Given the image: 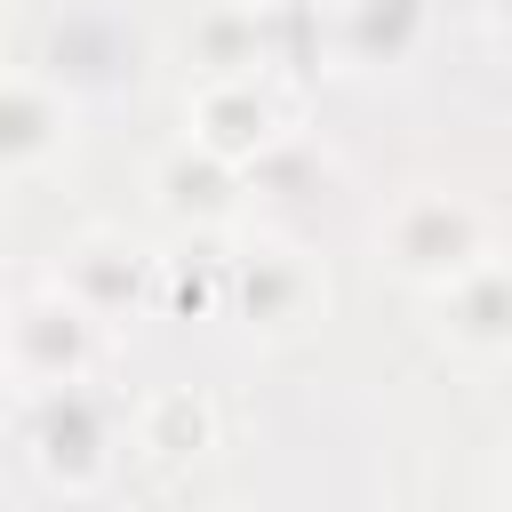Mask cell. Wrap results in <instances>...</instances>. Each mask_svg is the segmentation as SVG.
Here are the masks:
<instances>
[{"label":"cell","instance_id":"cell-1","mask_svg":"<svg viewBox=\"0 0 512 512\" xmlns=\"http://www.w3.org/2000/svg\"><path fill=\"white\" fill-rule=\"evenodd\" d=\"M480 256H496V232H488V208L464 200V192L416 184V192H400V200L376 216V264H384L400 288H416V296L448 288V280L472 272Z\"/></svg>","mask_w":512,"mask_h":512},{"label":"cell","instance_id":"cell-2","mask_svg":"<svg viewBox=\"0 0 512 512\" xmlns=\"http://www.w3.org/2000/svg\"><path fill=\"white\" fill-rule=\"evenodd\" d=\"M104 368V328L48 280L32 296H16L0 312V376L8 392H64V384H88Z\"/></svg>","mask_w":512,"mask_h":512},{"label":"cell","instance_id":"cell-3","mask_svg":"<svg viewBox=\"0 0 512 512\" xmlns=\"http://www.w3.org/2000/svg\"><path fill=\"white\" fill-rule=\"evenodd\" d=\"M24 456L40 472V488L56 496H96L120 464V408L96 384H64V392H32L24 416Z\"/></svg>","mask_w":512,"mask_h":512},{"label":"cell","instance_id":"cell-4","mask_svg":"<svg viewBox=\"0 0 512 512\" xmlns=\"http://www.w3.org/2000/svg\"><path fill=\"white\" fill-rule=\"evenodd\" d=\"M296 128V96L272 88L264 72H208L192 96H184V144L224 160L232 176L264 168Z\"/></svg>","mask_w":512,"mask_h":512},{"label":"cell","instance_id":"cell-5","mask_svg":"<svg viewBox=\"0 0 512 512\" xmlns=\"http://www.w3.org/2000/svg\"><path fill=\"white\" fill-rule=\"evenodd\" d=\"M224 312L256 336H304L328 312V280H320L312 248L256 232L248 248H224Z\"/></svg>","mask_w":512,"mask_h":512},{"label":"cell","instance_id":"cell-6","mask_svg":"<svg viewBox=\"0 0 512 512\" xmlns=\"http://www.w3.org/2000/svg\"><path fill=\"white\" fill-rule=\"evenodd\" d=\"M72 128H80V96L56 72H0V184L56 168L72 152Z\"/></svg>","mask_w":512,"mask_h":512},{"label":"cell","instance_id":"cell-7","mask_svg":"<svg viewBox=\"0 0 512 512\" xmlns=\"http://www.w3.org/2000/svg\"><path fill=\"white\" fill-rule=\"evenodd\" d=\"M248 176H232L224 160H208V152H192V144H168L160 160H152V176H144V192H152V208L176 224V240H224L232 224H240V192Z\"/></svg>","mask_w":512,"mask_h":512},{"label":"cell","instance_id":"cell-8","mask_svg":"<svg viewBox=\"0 0 512 512\" xmlns=\"http://www.w3.org/2000/svg\"><path fill=\"white\" fill-rule=\"evenodd\" d=\"M56 288H64L96 328H112V320H128L136 304H152V248L128 240V232H80V240L64 248V264H56Z\"/></svg>","mask_w":512,"mask_h":512},{"label":"cell","instance_id":"cell-9","mask_svg":"<svg viewBox=\"0 0 512 512\" xmlns=\"http://www.w3.org/2000/svg\"><path fill=\"white\" fill-rule=\"evenodd\" d=\"M432 40V0H336L328 56L352 72H400Z\"/></svg>","mask_w":512,"mask_h":512},{"label":"cell","instance_id":"cell-10","mask_svg":"<svg viewBox=\"0 0 512 512\" xmlns=\"http://www.w3.org/2000/svg\"><path fill=\"white\" fill-rule=\"evenodd\" d=\"M432 312H440L448 352L504 360L512 352V272H504V256H480L472 272H456L448 288H432Z\"/></svg>","mask_w":512,"mask_h":512},{"label":"cell","instance_id":"cell-11","mask_svg":"<svg viewBox=\"0 0 512 512\" xmlns=\"http://www.w3.org/2000/svg\"><path fill=\"white\" fill-rule=\"evenodd\" d=\"M128 432H136V448H144L152 464H200L224 424H216V400H208L200 384H160V392L136 400Z\"/></svg>","mask_w":512,"mask_h":512},{"label":"cell","instance_id":"cell-12","mask_svg":"<svg viewBox=\"0 0 512 512\" xmlns=\"http://www.w3.org/2000/svg\"><path fill=\"white\" fill-rule=\"evenodd\" d=\"M152 312L216 320L224 312V240H176L168 256H152Z\"/></svg>","mask_w":512,"mask_h":512},{"label":"cell","instance_id":"cell-13","mask_svg":"<svg viewBox=\"0 0 512 512\" xmlns=\"http://www.w3.org/2000/svg\"><path fill=\"white\" fill-rule=\"evenodd\" d=\"M8 400H16V392H8V376H0V408H8Z\"/></svg>","mask_w":512,"mask_h":512}]
</instances>
